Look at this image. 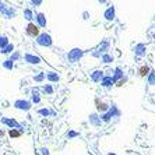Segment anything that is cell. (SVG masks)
Returning a JSON list of instances; mask_svg holds the SVG:
<instances>
[{"mask_svg":"<svg viewBox=\"0 0 155 155\" xmlns=\"http://www.w3.org/2000/svg\"><path fill=\"white\" fill-rule=\"evenodd\" d=\"M25 32H27V35H29V36H38L39 35V32H41V29H39V27L38 25H35L34 22H29L28 25H27V29H25Z\"/></svg>","mask_w":155,"mask_h":155,"instance_id":"1","label":"cell"},{"mask_svg":"<svg viewBox=\"0 0 155 155\" xmlns=\"http://www.w3.org/2000/svg\"><path fill=\"white\" fill-rule=\"evenodd\" d=\"M138 74H140V77H147L150 74V67L148 66H141L138 69Z\"/></svg>","mask_w":155,"mask_h":155,"instance_id":"2","label":"cell"},{"mask_svg":"<svg viewBox=\"0 0 155 155\" xmlns=\"http://www.w3.org/2000/svg\"><path fill=\"white\" fill-rule=\"evenodd\" d=\"M8 134H10V137L11 138H18V137H21V131H20V130H10V131H8Z\"/></svg>","mask_w":155,"mask_h":155,"instance_id":"3","label":"cell"}]
</instances>
